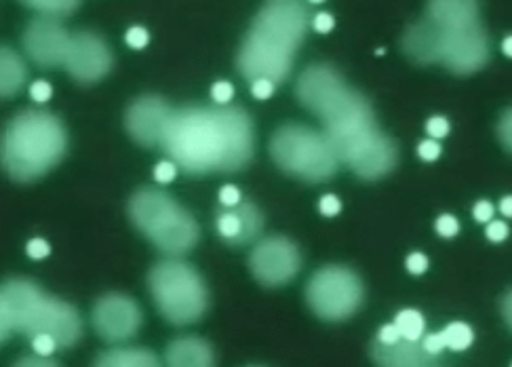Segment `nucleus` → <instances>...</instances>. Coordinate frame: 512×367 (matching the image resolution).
I'll return each mask as SVG.
<instances>
[{
  "label": "nucleus",
  "instance_id": "f257e3e1",
  "mask_svg": "<svg viewBox=\"0 0 512 367\" xmlns=\"http://www.w3.org/2000/svg\"><path fill=\"white\" fill-rule=\"evenodd\" d=\"M161 148L190 176L243 169L255 150L249 114L239 106H188L173 110Z\"/></svg>",
  "mask_w": 512,
  "mask_h": 367
},
{
  "label": "nucleus",
  "instance_id": "f03ea898",
  "mask_svg": "<svg viewBox=\"0 0 512 367\" xmlns=\"http://www.w3.org/2000/svg\"><path fill=\"white\" fill-rule=\"evenodd\" d=\"M319 119L340 163H346L354 176L371 182L388 176L397 167V144L380 131L376 114L361 91L348 85Z\"/></svg>",
  "mask_w": 512,
  "mask_h": 367
},
{
  "label": "nucleus",
  "instance_id": "7ed1b4c3",
  "mask_svg": "<svg viewBox=\"0 0 512 367\" xmlns=\"http://www.w3.org/2000/svg\"><path fill=\"white\" fill-rule=\"evenodd\" d=\"M308 26L310 17L304 0H266L236 55V68L243 79L249 83L260 79L274 85L285 83Z\"/></svg>",
  "mask_w": 512,
  "mask_h": 367
},
{
  "label": "nucleus",
  "instance_id": "20e7f679",
  "mask_svg": "<svg viewBox=\"0 0 512 367\" xmlns=\"http://www.w3.org/2000/svg\"><path fill=\"white\" fill-rule=\"evenodd\" d=\"M68 133L55 114L24 110L0 133V165L17 182L43 178L66 157Z\"/></svg>",
  "mask_w": 512,
  "mask_h": 367
},
{
  "label": "nucleus",
  "instance_id": "39448f33",
  "mask_svg": "<svg viewBox=\"0 0 512 367\" xmlns=\"http://www.w3.org/2000/svg\"><path fill=\"white\" fill-rule=\"evenodd\" d=\"M133 224L167 256H184L201 239V228L167 192L146 188L135 192L129 203Z\"/></svg>",
  "mask_w": 512,
  "mask_h": 367
},
{
  "label": "nucleus",
  "instance_id": "423d86ee",
  "mask_svg": "<svg viewBox=\"0 0 512 367\" xmlns=\"http://www.w3.org/2000/svg\"><path fill=\"white\" fill-rule=\"evenodd\" d=\"M152 300L173 325H190L203 319L209 308V289L199 270L171 258L159 262L148 277Z\"/></svg>",
  "mask_w": 512,
  "mask_h": 367
},
{
  "label": "nucleus",
  "instance_id": "0eeeda50",
  "mask_svg": "<svg viewBox=\"0 0 512 367\" xmlns=\"http://www.w3.org/2000/svg\"><path fill=\"white\" fill-rule=\"evenodd\" d=\"M272 161L289 176L304 182H323L338 173L340 159L323 131L306 125H285L270 140Z\"/></svg>",
  "mask_w": 512,
  "mask_h": 367
},
{
  "label": "nucleus",
  "instance_id": "6e6552de",
  "mask_svg": "<svg viewBox=\"0 0 512 367\" xmlns=\"http://www.w3.org/2000/svg\"><path fill=\"white\" fill-rule=\"evenodd\" d=\"M365 300L361 277L346 266H323L306 285V302L323 321H346Z\"/></svg>",
  "mask_w": 512,
  "mask_h": 367
},
{
  "label": "nucleus",
  "instance_id": "1a4fd4ad",
  "mask_svg": "<svg viewBox=\"0 0 512 367\" xmlns=\"http://www.w3.org/2000/svg\"><path fill=\"white\" fill-rule=\"evenodd\" d=\"M19 334L30 340L36 336H45L55 342L57 349L74 346L83 336V319L70 302L47 296L45 292L38 296L30 311L19 321Z\"/></svg>",
  "mask_w": 512,
  "mask_h": 367
},
{
  "label": "nucleus",
  "instance_id": "9d476101",
  "mask_svg": "<svg viewBox=\"0 0 512 367\" xmlns=\"http://www.w3.org/2000/svg\"><path fill=\"white\" fill-rule=\"evenodd\" d=\"M253 277L266 287H281L298 277L302 254L287 237H266L253 247L249 256Z\"/></svg>",
  "mask_w": 512,
  "mask_h": 367
},
{
  "label": "nucleus",
  "instance_id": "9b49d317",
  "mask_svg": "<svg viewBox=\"0 0 512 367\" xmlns=\"http://www.w3.org/2000/svg\"><path fill=\"white\" fill-rule=\"evenodd\" d=\"M441 30V28H439ZM441 62L449 72L466 76L483 70L489 62V36L481 22L458 28L441 30Z\"/></svg>",
  "mask_w": 512,
  "mask_h": 367
},
{
  "label": "nucleus",
  "instance_id": "f8f14e48",
  "mask_svg": "<svg viewBox=\"0 0 512 367\" xmlns=\"http://www.w3.org/2000/svg\"><path fill=\"white\" fill-rule=\"evenodd\" d=\"M114 57L102 36L93 32H76L70 36V47L66 53L64 68L74 81L93 85L102 81L112 70Z\"/></svg>",
  "mask_w": 512,
  "mask_h": 367
},
{
  "label": "nucleus",
  "instance_id": "ddd939ff",
  "mask_svg": "<svg viewBox=\"0 0 512 367\" xmlns=\"http://www.w3.org/2000/svg\"><path fill=\"white\" fill-rule=\"evenodd\" d=\"M91 321L106 342H125L142 327V311L133 298L108 294L93 306Z\"/></svg>",
  "mask_w": 512,
  "mask_h": 367
},
{
  "label": "nucleus",
  "instance_id": "4468645a",
  "mask_svg": "<svg viewBox=\"0 0 512 367\" xmlns=\"http://www.w3.org/2000/svg\"><path fill=\"white\" fill-rule=\"evenodd\" d=\"M68 30L57 22V17L41 15L32 19L24 32V49L30 60L41 68L64 66L70 47Z\"/></svg>",
  "mask_w": 512,
  "mask_h": 367
},
{
  "label": "nucleus",
  "instance_id": "2eb2a0df",
  "mask_svg": "<svg viewBox=\"0 0 512 367\" xmlns=\"http://www.w3.org/2000/svg\"><path fill=\"white\" fill-rule=\"evenodd\" d=\"M171 114L173 108L159 95H144L129 106L125 125L137 144L161 146Z\"/></svg>",
  "mask_w": 512,
  "mask_h": 367
},
{
  "label": "nucleus",
  "instance_id": "dca6fc26",
  "mask_svg": "<svg viewBox=\"0 0 512 367\" xmlns=\"http://www.w3.org/2000/svg\"><path fill=\"white\" fill-rule=\"evenodd\" d=\"M348 83L344 76L329 64H314L308 66L295 85V95H298L300 104L312 112L319 114L346 91Z\"/></svg>",
  "mask_w": 512,
  "mask_h": 367
},
{
  "label": "nucleus",
  "instance_id": "f3484780",
  "mask_svg": "<svg viewBox=\"0 0 512 367\" xmlns=\"http://www.w3.org/2000/svg\"><path fill=\"white\" fill-rule=\"evenodd\" d=\"M218 235L234 247L247 245L262 235L264 218L262 211L255 207L251 201H241L234 207H224L218 220H215Z\"/></svg>",
  "mask_w": 512,
  "mask_h": 367
},
{
  "label": "nucleus",
  "instance_id": "a211bd4d",
  "mask_svg": "<svg viewBox=\"0 0 512 367\" xmlns=\"http://www.w3.org/2000/svg\"><path fill=\"white\" fill-rule=\"evenodd\" d=\"M371 359L378 367H439V357L430 355L422 340L401 338L395 344L376 340L371 344Z\"/></svg>",
  "mask_w": 512,
  "mask_h": 367
},
{
  "label": "nucleus",
  "instance_id": "6ab92c4d",
  "mask_svg": "<svg viewBox=\"0 0 512 367\" xmlns=\"http://www.w3.org/2000/svg\"><path fill=\"white\" fill-rule=\"evenodd\" d=\"M441 41H443L441 30L424 17L422 22L413 24L405 30L401 47L411 62L428 66V64L441 62Z\"/></svg>",
  "mask_w": 512,
  "mask_h": 367
},
{
  "label": "nucleus",
  "instance_id": "aec40b11",
  "mask_svg": "<svg viewBox=\"0 0 512 367\" xmlns=\"http://www.w3.org/2000/svg\"><path fill=\"white\" fill-rule=\"evenodd\" d=\"M426 19L441 30H458L481 22L479 0H428Z\"/></svg>",
  "mask_w": 512,
  "mask_h": 367
},
{
  "label": "nucleus",
  "instance_id": "412c9836",
  "mask_svg": "<svg viewBox=\"0 0 512 367\" xmlns=\"http://www.w3.org/2000/svg\"><path fill=\"white\" fill-rule=\"evenodd\" d=\"M165 361L167 367H215V353L207 340L184 336L169 344Z\"/></svg>",
  "mask_w": 512,
  "mask_h": 367
},
{
  "label": "nucleus",
  "instance_id": "4be33fe9",
  "mask_svg": "<svg viewBox=\"0 0 512 367\" xmlns=\"http://www.w3.org/2000/svg\"><path fill=\"white\" fill-rule=\"evenodd\" d=\"M28 68L19 53L9 47H0V98H13L24 89Z\"/></svg>",
  "mask_w": 512,
  "mask_h": 367
},
{
  "label": "nucleus",
  "instance_id": "5701e85b",
  "mask_svg": "<svg viewBox=\"0 0 512 367\" xmlns=\"http://www.w3.org/2000/svg\"><path fill=\"white\" fill-rule=\"evenodd\" d=\"M93 367H163L148 349H112L95 359Z\"/></svg>",
  "mask_w": 512,
  "mask_h": 367
},
{
  "label": "nucleus",
  "instance_id": "b1692460",
  "mask_svg": "<svg viewBox=\"0 0 512 367\" xmlns=\"http://www.w3.org/2000/svg\"><path fill=\"white\" fill-rule=\"evenodd\" d=\"M397 330L401 334V338L405 340H422L424 330H426V321L422 317V313L413 311V308H405L397 315Z\"/></svg>",
  "mask_w": 512,
  "mask_h": 367
},
{
  "label": "nucleus",
  "instance_id": "393cba45",
  "mask_svg": "<svg viewBox=\"0 0 512 367\" xmlns=\"http://www.w3.org/2000/svg\"><path fill=\"white\" fill-rule=\"evenodd\" d=\"M22 3L47 17H64L81 7V0H22Z\"/></svg>",
  "mask_w": 512,
  "mask_h": 367
},
{
  "label": "nucleus",
  "instance_id": "a878e982",
  "mask_svg": "<svg viewBox=\"0 0 512 367\" xmlns=\"http://www.w3.org/2000/svg\"><path fill=\"white\" fill-rule=\"evenodd\" d=\"M443 338H445V349H451V351H466L468 346L472 344V340H475V334H472L470 325L462 323V321H454L449 323L445 330L441 332Z\"/></svg>",
  "mask_w": 512,
  "mask_h": 367
},
{
  "label": "nucleus",
  "instance_id": "bb28decb",
  "mask_svg": "<svg viewBox=\"0 0 512 367\" xmlns=\"http://www.w3.org/2000/svg\"><path fill=\"white\" fill-rule=\"evenodd\" d=\"M498 138L508 152H512V108H508L498 123Z\"/></svg>",
  "mask_w": 512,
  "mask_h": 367
},
{
  "label": "nucleus",
  "instance_id": "cd10ccee",
  "mask_svg": "<svg viewBox=\"0 0 512 367\" xmlns=\"http://www.w3.org/2000/svg\"><path fill=\"white\" fill-rule=\"evenodd\" d=\"M435 228H437V233H439L441 237L451 239V237H456V235L460 233V222H458L454 216L445 214V216H441V218L437 220Z\"/></svg>",
  "mask_w": 512,
  "mask_h": 367
},
{
  "label": "nucleus",
  "instance_id": "c85d7f7f",
  "mask_svg": "<svg viewBox=\"0 0 512 367\" xmlns=\"http://www.w3.org/2000/svg\"><path fill=\"white\" fill-rule=\"evenodd\" d=\"M211 98L215 100V104H218V106H226L234 98V87L228 81L215 83L213 89H211Z\"/></svg>",
  "mask_w": 512,
  "mask_h": 367
},
{
  "label": "nucleus",
  "instance_id": "c756f323",
  "mask_svg": "<svg viewBox=\"0 0 512 367\" xmlns=\"http://www.w3.org/2000/svg\"><path fill=\"white\" fill-rule=\"evenodd\" d=\"M449 121L445 117H432L428 123H426V131L430 133V138L435 140H441L445 138V135L449 133Z\"/></svg>",
  "mask_w": 512,
  "mask_h": 367
},
{
  "label": "nucleus",
  "instance_id": "7c9ffc66",
  "mask_svg": "<svg viewBox=\"0 0 512 367\" xmlns=\"http://www.w3.org/2000/svg\"><path fill=\"white\" fill-rule=\"evenodd\" d=\"M148 41H150V34L146 32V28L135 26L127 32V45L133 49H144L148 45Z\"/></svg>",
  "mask_w": 512,
  "mask_h": 367
},
{
  "label": "nucleus",
  "instance_id": "2f4dec72",
  "mask_svg": "<svg viewBox=\"0 0 512 367\" xmlns=\"http://www.w3.org/2000/svg\"><path fill=\"white\" fill-rule=\"evenodd\" d=\"M13 367H59L51 357L45 355H28L24 359H19Z\"/></svg>",
  "mask_w": 512,
  "mask_h": 367
},
{
  "label": "nucleus",
  "instance_id": "473e14b6",
  "mask_svg": "<svg viewBox=\"0 0 512 367\" xmlns=\"http://www.w3.org/2000/svg\"><path fill=\"white\" fill-rule=\"evenodd\" d=\"M422 344L424 349L430 353V355H441V351L445 349V338L441 332L437 334H428V336H422Z\"/></svg>",
  "mask_w": 512,
  "mask_h": 367
},
{
  "label": "nucleus",
  "instance_id": "72a5a7b5",
  "mask_svg": "<svg viewBox=\"0 0 512 367\" xmlns=\"http://www.w3.org/2000/svg\"><path fill=\"white\" fill-rule=\"evenodd\" d=\"M418 154L422 161H437L441 154V144L437 140H426L418 146Z\"/></svg>",
  "mask_w": 512,
  "mask_h": 367
},
{
  "label": "nucleus",
  "instance_id": "f704fd0d",
  "mask_svg": "<svg viewBox=\"0 0 512 367\" xmlns=\"http://www.w3.org/2000/svg\"><path fill=\"white\" fill-rule=\"evenodd\" d=\"M426 268H428V258L420 254V251H413V254L407 258V270L411 275H422L426 273Z\"/></svg>",
  "mask_w": 512,
  "mask_h": 367
},
{
  "label": "nucleus",
  "instance_id": "c9c22d12",
  "mask_svg": "<svg viewBox=\"0 0 512 367\" xmlns=\"http://www.w3.org/2000/svg\"><path fill=\"white\" fill-rule=\"evenodd\" d=\"M51 93H53V89H51V85H49L47 81H36V83H32V87H30L32 100L38 102V104H43V102L51 100Z\"/></svg>",
  "mask_w": 512,
  "mask_h": 367
},
{
  "label": "nucleus",
  "instance_id": "e433bc0d",
  "mask_svg": "<svg viewBox=\"0 0 512 367\" xmlns=\"http://www.w3.org/2000/svg\"><path fill=\"white\" fill-rule=\"evenodd\" d=\"M485 235H487L489 241L500 243V241H504V239L508 237V226H506L504 222H500V220L489 222V224H487V230H485Z\"/></svg>",
  "mask_w": 512,
  "mask_h": 367
},
{
  "label": "nucleus",
  "instance_id": "4c0bfd02",
  "mask_svg": "<svg viewBox=\"0 0 512 367\" xmlns=\"http://www.w3.org/2000/svg\"><path fill=\"white\" fill-rule=\"evenodd\" d=\"M274 87H277V85L266 81V79H260V81L251 83V93H253L255 100H268L270 95L274 93Z\"/></svg>",
  "mask_w": 512,
  "mask_h": 367
},
{
  "label": "nucleus",
  "instance_id": "58836bf2",
  "mask_svg": "<svg viewBox=\"0 0 512 367\" xmlns=\"http://www.w3.org/2000/svg\"><path fill=\"white\" fill-rule=\"evenodd\" d=\"M319 209H321V214H323V216H327V218H333V216H338V214H340L342 203H340V199H338V197H333V195H325V197L321 199V205H319Z\"/></svg>",
  "mask_w": 512,
  "mask_h": 367
},
{
  "label": "nucleus",
  "instance_id": "ea45409f",
  "mask_svg": "<svg viewBox=\"0 0 512 367\" xmlns=\"http://www.w3.org/2000/svg\"><path fill=\"white\" fill-rule=\"evenodd\" d=\"M175 173H177L175 163L165 161V163H161L159 167H156L154 178H156V182H159V184H169V182L175 178Z\"/></svg>",
  "mask_w": 512,
  "mask_h": 367
},
{
  "label": "nucleus",
  "instance_id": "a19ab883",
  "mask_svg": "<svg viewBox=\"0 0 512 367\" xmlns=\"http://www.w3.org/2000/svg\"><path fill=\"white\" fill-rule=\"evenodd\" d=\"M13 323H11V317L7 313V308L3 304V300H0V344H3L11 334H13Z\"/></svg>",
  "mask_w": 512,
  "mask_h": 367
},
{
  "label": "nucleus",
  "instance_id": "79ce46f5",
  "mask_svg": "<svg viewBox=\"0 0 512 367\" xmlns=\"http://www.w3.org/2000/svg\"><path fill=\"white\" fill-rule=\"evenodd\" d=\"M49 251H51V247H49V243L43 241V239H32V241L28 243V256L34 258V260L47 258Z\"/></svg>",
  "mask_w": 512,
  "mask_h": 367
},
{
  "label": "nucleus",
  "instance_id": "37998d69",
  "mask_svg": "<svg viewBox=\"0 0 512 367\" xmlns=\"http://www.w3.org/2000/svg\"><path fill=\"white\" fill-rule=\"evenodd\" d=\"M333 26H336V19H333V15H329V13H319V15H314V19H312V28L321 32V34L331 32Z\"/></svg>",
  "mask_w": 512,
  "mask_h": 367
},
{
  "label": "nucleus",
  "instance_id": "c03bdc74",
  "mask_svg": "<svg viewBox=\"0 0 512 367\" xmlns=\"http://www.w3.org/2000/svg\"><path fill=\"white\" fill-rule=\"evenodd\" d=\"M472 214H475L477 222H491V218H494V214H496V207H494V203H489V201H479L475 205V211H472Z\"/></svg>",
  "mask_w": 512,
  "mask_h": 367
},
{
  "label": "nucleus",
  "instance_id": "a18cd8bd",
  "mask_svg": "<svg viewBox=\"0 0 512 367\" xmlns=\"http://www.w3.org/2000/svg\"><path fill=\"white\" fill-rule=\"evenodd\" d=\"M241 201H243V199H241L239 188L224 186V188L220 190V203H222L224 207H234V205H239Z\"/></svg>",
  "mask_w": 512,
  "mask_h": 367
},
{
  "label": "nucleus",
  "instance_id": "49530a36",
  "mask_svg": "<svg viewBox=\"0 0 512 367\" xmlns=\"http://www.w3.org/2000/svg\"><path fill=\"white\" fill-rule=\"evenodd\" d=\"M378 340L384 342V344H395V342H399V340H401V334H399V330H397V325H395V323L384 325L382 330L378 332Z\"/></svg>",
  "mask_w": 512,
  "mask_h": 367
},
{
  "label": "nucleus",
  "instance_id": "de8ad7c7",
  "mask_svg": "<svg viewBox=\"0 0 512 367\" xmlns=\"http://www.w3.org/2000/svg\"><path fill=\"white\" fill-rule=\"evenodd\" d=\"M502 317H504L506 325L512 330V289L502 298Z\"/></svg>",
  "mask_w": 512,
  "mask_h": 367
},
{
  "label": "nucleus",
  "instance_id": "09e8293b",
  "mask_svg": "<svg viewBox=\"0 0 512 367\" xmlns=\"http://www.w3.org/2000/svg\"><path fill=\"white\" fill-rule=\"evenodd\" d=\"M500 214L506 218H512V197H504L500 201Z\"/></svg>",
  "mask_w": 512,
  "mask_h": 367
},
{
  "label": "nucleus",
  "instance_id": "8fccbe9b",
  "mask_svg": "<svg viewBox=\"0 0 512 367\" xmlns=\"http://www.w3.org/2000/svg\"><path fill=\"white\" fill-rule=\"evenodd\" d=\"M502 51H504L508 57H512V36H506V38H504V43H502Z\"/></svg>",
  "mask_w": 512,
  "mask_h": 367
},
{
  "label": "nucleus",
  "instance_id": "3c124183",
  "mask_svg": "<svg viewBox=\"0 0 512 367\" xmlns=\"http://www.w3.org/2000/svg\"><path fill=\"white\" fill-rule=\"evenodd\" d=\"M308 3H312V5H319V3H323V0H308Z\"/></svg>",
  "mask_w": 512,
  "mask_h": 367
}]
</instances>
